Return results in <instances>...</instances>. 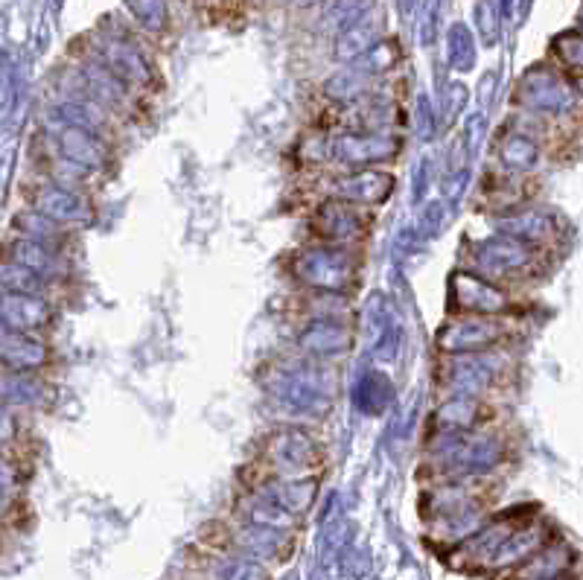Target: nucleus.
<instances>
[{"label":"nucleus","instance_id":"nucleus-8","mask_svg":"<svg viewBox=\"0 0 583 580\" xmlns=\"http://www.w3.org/2000/svg\"><path fill=\"white\" fill-rule=\"evenodd\" d=\"M129 9L135 12L146 30H161L167 21V3L164 0H129Z\"/></svg>","mask_w":583,"mask_h":580},{"label":"nucleus","instance_id":"nucleus-4","mask_svg":"<svg viewBox=\"0 0 583 580\" xmlns=\"http://www.w3.org/2000/svg\"><path fill=\"white\" fill-rule=\"evenodd\" d=\"M350 260L353 257L347 251H339V248H318V251L304 254L301 274L307 277L309 286L336 292V289H344L353 280V272H350L353 263Z\"/></svg>","mask_w":583,"mask_h":580},{"label":"nucleus","instance_id":"nucleus-10","mask_svg":"<svg viewBox=\"0 0 583 580\" xmlns=\"http://www.w3.org/2000/svg\"><path fill=\"white\" fill-rule=\"evenodd\" d=\"M406 3H409V0H406Z\"/></svg>","mask_w":583,"mask_h":580},{"label":"nucleus","instance_id":"nucleus-5","mask_svg":"<svg viewBox=\"0 0 583 580\" xmlns=\"http://www.w3.org/2000/svg\"><path fill=\"white\" fill-rule=\"evenodd\" d=\"M452 292H455L461 309L476 312V315H493V312L511 307L505 289L493 280H484V277H455Z\"/></svg>","mask_w":583,"mask_h":580},{"label":"nucleus","instance_id":"nucleus-6","mask_svg":"<svg viewBox=\"0 0 583 580\" xmlns=\"http://www.w3.org/2000/svg\"><path fill=\"white\" fill-rule=\"evenodd\" d=\"M318 219H321V237L339 239V242L356 239L362 231H365V225H368V219H365L359 210H353L347 202L327 205L321 210Z\"/></svg>","mask_w":583,"mask_h":580},{"label":"nucleus","instance_id":"nucleus-2","mask_svg":"<svg viewBox=\"0 0 583 580\" xmlns=\"http://www.w3.org/2000/svg\"><path fill=\"white\" fill-rule=\"evenodd\" d=\"M522 100L531 105V111L566 114L575 108L578 97H575V88L554 70H531L522 79Z\"/></svg>","mask_w":583,"mask_h":580},{"label":"nucleus","instance_id":"nucleus-3","mask_svg":"<svg viewBox=\"0 0 583 580\" xmlns=\"http://www.w3.org/2000/svg\"><path fill=\"white\" fill-rule=\"evenodd\" d=\"M505 339V327L496 324L487 315H467L458 324L446 327V333L438 339L449 353H487V347Z\"/></svg>","mask_w":583,"mask_h":580},{"label":"nucleus","instance_id":"nucleus-7","mask_svg":"<svg viewBox=\"0 0 583 580\" xmlns=\"http://www.w3.org/2000/svg\"><path fill=\"white\" fill-rule=\"evenodd\" d=\"M554 53L563 62V68L575 70L583 76V33H563L554 41Z\"/></svg>","mask_w":583,"mask_h":580},{"label":"nucleus","instance_id":"nucleus-1","mask_svg":"<svg viewBox=\"0 0 583 580\" xmlns=\"http://www.w3.org/2000/svg\"><path fill=\"white\" fill-rule=\"evenodd\" d=\"M537 257H540V248L534 242H525V239L519 237H505L481 245L479 266L481 272L487 274V280L505 286V280H514V277L531 272L537 266Z\"/></svg>","mask_w":583,"mask_h":580},{"label":"nucleus","instance_id":"nucleus-9","mask_svg":"<svg viewBox=\"0 0 583 580\" xmlns=\"http://www.w3.org/2000/svg\"><path fill=\"white\" fill-rule=\"evenodd\" d=\"M575 88H578V94L583 97V76H578V79H575Z\"/></svg>","mask_w":583,"mask_h":580}]
</instances>
